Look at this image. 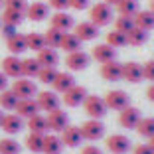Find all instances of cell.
I'll list each match as a JSON object with an SVG mask.
<instances>
[{
    "mask_svg": "<svg viewBox=\"0 0 154 154\" xmlns=\"http://www.w3.org/2000/svg\"><path fill=\"white\" fill-rule=\"evenodd\" d=\"M89 22H93L97 28L107 26L113 22V8L107 2H97L89 8Z\"/></svg>",
    "mask_w": 154,
    "mask_h": 154,
    "instance_id": "cell-1",
    "label": "cell"
},
{
    "mask_svg": "<svg viewBox=\"0 0 154 154\" xmlns=\"http://www.w3.org/2000/svg\"><path fill=\"white\" fill-rule=\"evenodd\" d=\"M83 109L91 119H103L107 115V111H109L105 99L99 95H87L85 101H83Z\"/></svg>",
    "mask_w": 154,
    "mask_h": 154,
    "instance_id": "cell-2",
    "label": "cell"
},
{
    "mask_svg": "<svg viewBox=\"0 0 154 154\" xmlns=\"http://www.w3.org/2000/svg\"><path fill=\"white\" fill-rule=\"evenodd\" d=\"M79 128H81L83 140L95 142V140H101L105 136V125L101 122V119H89V121H85Z\"/></svg>",
    "mask_w": 154,
    "mask_h": 154,
    "instance_id": "cell-3",
    "label": "cell"
},
{
    "mask_svg": "<svg viewBox=\"0 0 154 154\" xmlns=\"http://www.w3.org/2000/svg\"><path fill=\"white\" fill-rule=\"evenodd\" d=\"M10 89L16 93L18 99H32L34 95H38V87L30 77H18V79H14Z\"/></svg>",
    "mask_w": 154,
    "mask_h": 154,
    "instance_id": "cell-4",
    "label": "cell"
},
{
    "mask_svg": "<svg viewBox=\"0 0 154 154\" xmlns=\"http://www.w3.org/2000/svg\"><path fill=\"white\" fill-rule=\"evenodd\" d=\"M103 99H105V103H107V109H113V111H122L125 107L131 105V97H128V93H125L122 89L109 91Z\"/></svg>",
    "mask_w": 154,
    "mask_h": 154,
    "instance_id": "cell-5",
    "label": "cell"
},
{
    "mask_svg": "<svg viewBox=\"0 0 154 154\" xmlns=\"http://www.w3.org/2000/svg\"><path fill=\"white\" fill-rule=\"evenodd\" d=\"M105 146H107V150H111V154H127L132 148V142L125 134H111L107 136Z\"/></svg>",
    "mask_w": 154,
    "mask_h": 154,
    "instance_id": "cell-6",
    "label": "cell"
},
{
    "mask_svg": "<svg viewBox=\"0 0 154 154\" xmlns=\"http://www.w3.org/2000/svg\"><path fill=\"white\" fill-rule=\"evenodd\" d=\"M36 103L40 107V111H45V113H50V111H55L59 109V105H61V99L55 91H38L36 95Z\"/></svg>",
    "mask_w": 154,
    "mask_h": 154,
    "instance_id": "cell-7",
    "label": "cell"
},
{
    "mask_svg": "<svg viewBox=\"0 0 154 154\" xmlns=\"http://www.w3.org/2000/svg\"><path fill=\"white\" fill-rule=\"evenodd\" d=\"M89 63H91V55L85 54L83 50L67 54V57H65V65H67L71 71H83V69L89 67Z\"/></svg>",
    "mask_w": 154,
    "mask_h": 154,
    "instance_id": "cell-8",
    "label": "cell"
},
{
    "mask_svg": "<svg viewBox=\"0 0 154 154\" xmlns=\"http://www.w3.org/2000/svg\"><path fill=\"white\" fill-rule=\"evenodd\" d=\"M45 119H48V131H54V132H61L69 125V117L63 109L50 111Z\"/></svg>",
    "mask_w": 154,
    "mask_h": 154,
    "instance_id": "cell-9",
    "label": "cell"
},
{
    "mask_svg": "<svg viewBox=\"0 0 154 154\" xmlns=\"http://www.w3.org/2000/svg\"><path fill=\"white\" fill-rule=\"evenodd\" d=\"M140 119H142L140 111L136 109V107H132V105L125 107L122 111H119V122H121L122 128H136Z\"/></svg>",
    "mask_w": 154,
    "mask_h": 154,
    "instance_id": "cell-10",
    "label": "cell"
},
{
    "mask_svg": "<svg viewBox=\"0 0 154 154\" xmlns=\"http://www.w3.org/2000/svg\"><path fill=\"white\" fill-rule=\"evenodd\" d=\"M89 95L85 87H79V85H73L71 89H67L61 97V103H65V107H79L83 105L85 97Z\"/></svg>",
    "mask_w": 154,
    "mask_h": 154,
    "instance_id": "cell-11",
    "label": "cell"
},
{
    "mask_svg": "<svg viewBox=\"0 0 154 154\" xmlns=\"http://www.w3.org/2000/svg\"><path fill=\"white\" fill-rule=\"evenodd\" d=\"M59 134H61L59 138H61L63 146H67V148H77V146H81V142H83V134H81V128L79 127L67 125Z\"/></svg>",
    "mask_w": 154,
    "mask_h": 154,
    "instance_id": "cell-12",
    "label": "cell"
},
{
    "mask_svg": "<svg viewBox=\"0 0 154 154\" xmlns=\"http://www.w3.org/2000/svg\"><path fill=\"white\" fill-rule=\"evenodd\" d=\"M2 131L6 132V134H18V132L24 131V127H26V122H24V119L20 117V115L16 113H10V115H4V119H2Z\"/></svg>",
    "mask_w": 154,
    "mask_h": 154,
    "instance_id": "cell-13",
    "label": "cell"
},
{
    "mask_svg": "<svg viewBox=\"0 0 154 154\" xmlns=\"http://www.w3.org/2000/svg\"><path fill=\"white\" fill-rule=\"evenodd\" d=\"M91 57L95 59V61H99V63H107V61L117 59V50L109 44H97L91 50Z\"/></svg>",
    "mask_w": 154,
    "mask_h": 154,
    "instance_id": "cell-14",
    "label": "cell"
},
{
    "mask_svg": "<svg viewBox=\"0 0 154 154\" xmlns=\"http://www.w3.org/2000/svg\"><path fill=\"white\" fill-rule=\"evenodd\" d=\"M101 77L105 81H121L122 79V63H119L117 59L101 63Z\"/></svg>",
    "mask_w": 154,
    "mask_h": 154,
    "instance_id": "cell-15",
    "label": "cell"
},
{
    "mask_svg": "<svg viewBox=\"0 0 154 154\" xmlns=\"http://www.w3.org/2000/svg\"><path fill=\"white\" fill-rule=\"evenodd\" d=\"M50 26L57 28L61 32H69V30L75 28V18H73L69 12H55L50 18Z\"/></svg>",
    "mask_w": 154,
    "mask_h": 154,
    "instance_id": "cell-16",
    "label": "cell"
},
{
    "mask_svg": "<svg viewBox=\"0 0 154 154\" xmlns=\"http://www.w3.org/2000/svg\"><path fill=\"white\" fill-rule=\"evenodd\" d=\"M73 34L81 42H91V40H95V38L99 36V28L93 22H79L73 28Z\"/></svg>",
    "mask_w": 154,
    "mask_h": 154,
    "instance_id": "cell-17",
    "label": "cell"
},
{
    "mask_svg": "<svg viewBox=\"0 0 154 154\" xmlns=\"http://www.w3.org/2000/svg\"><path fill=\"white\" fill-rule=\"evenodd\" d=\"M2 71L8 75V79H18L22 77V59L18 55H8L2 59Z\"/></svg>",
    "mask_w": 154,
    "mask_h": 154,
    "instance_id": "cell-18",
    "label": "cell"
},
{
    "mask_svg": "<svg viewBox=\"0 0 154 154\" xmlns=\"http://www.w3.org/2000/svg\"><path fill=\"white\" fill-rule=\"evenodd\" d=\"M122 79L128 83H140L144 79L142 75V65L136 63V61H127L122 63Z\"/></svg>",
    "mask_w": 154,
    "mask_h": 154,
    "instance_id": "cell-19",
    "label": "cell"
},
{
    "mask_svg": "<svg viewBox=\"0 0 154 154\" xmlns=\"http://www.w3.org/2000/svg\"><path fill=\"white\" fill-rule=\"evenodd\" d=\"M48 16H50V6L45 2H32V4H28L26 18H30L32 22H42Z\"/></svg>",
    "mask_w": 154,
    "mask_h": 154,
    "instance_id": "cell-20",
    "label": "cell"
},
{
    "mask_svg": "<svg viewBox=\"0 0 154 154\" xmlns=\"http://www.w3.org/2000/svg\"><path fill=\"white\" fill-rule=\"evenodd\" d=\"M14 111H16V115H20L22 119H30V117H34V115L40 113V107H38L36 99L32 97V99H20Z\"/></svg>",
    "mask_w": 154,
    "mask_h": 154,
    "instance_id": "cell-21",
    "label": "cell"
},
{
    "mask_svg": "<svg viewBox=\"0 0 154 154\" xmlns=\"http://www.w3.org/2000/svg\"><path fill=\"white\" fill-rule=\"evenodd\" d=\"M73 85H75V77H73L69 71H59L57 77H55V81L51 83L54 91L55 93H61V95H63L67 89H71Z\"/></svg>",
    "mask_w": 154,
    "mask_h": 154,
    "instance_id": "cell-22",
    "label": "cell"
},
{
    "mask_svg": "<svg viewBox=\"0 0 154 154\" xmlns=\"http://www.w3.org/2000/svg\"><path fill=\"white\" fill-rule=\"evenodd\" d=\"M6 48H8V51H10L12 55H20V54H24V51H28L26 36L16 32L12 38H8V40H6Z\"/></svg>",
    "mask_w": 154,
    "mask_h": 154,
    "instance_id": "cell-23",
    "label": "cell"
},
{
    "mask_svg": "<svg viewBox=\"0 0 154 154\" xmlns=\"http://www.w3.org/2000/svg\"><path fill=\"white\" fill-rule=\"evenodd\" d=\"M38 61H40L42 67H57V63H59V54H57V50H54V48H48V45H45L42 51H38Z\"/></svg>",
    "mask_w": 154,
    "mask_h": 154,
    "instance_id": "cell-24",
    "label": "cell"
},
{
    "mask_svg": "<svg viewBox=\"0 0 154 154\" xmlns=\"http://www.w3.org/2000/svg\"><path fill=\"white\" fill-rule=\"evenodd\" d=\"M134 26L142 28L146 32L154 30V12L152 10H138L134 14Z\"/></svg>",
    "mask_w": 154,
    "mask_h": 154,
    "instance_id": "cell-25",
    "label": "cell"
},
{
    "mask_svg": "<svg viewBox=\"0 0 154 154\" xmlns=\"http://www.w3.org/2000/svg\"><path fill=\"white\" fill-rule=\"evenodd\" d=\"M61 148L63 142L57 134H44V148H42L44 154H61Z\"/></svg>",
    "mask_w": 154,
    "mask_h": 154,
    "instance_id": "cell-26",
    "label": "cell"
},
{
    "mask_svg": "<svg viewBox=\"0 0 154 154\" xmlns=\"http://www.w3.org/2000/svg\"><path fill=\"white\" fill-rule=\"evenodd\" d=\"M26 127L30 128V132H40V134H45L48 132V119L44 115H34V117L26 119Z\"/></svg>",
    "mask_w": 154,
    "mask_h": 154,
    "instance_id": "cell-27",
    "label": "cell"
},
{
    "mask_svg": "<svg viewBox=\"0 0 154 154\" xmlns=\"http://www.w3.org/2000/svg\"><path fill=\"white\" fill-rule=\"evenodd\" d=\"M146 42H148V32H146V30H142V28H138V26H134L131 32L127 34V44L128 45L138 48V45H144Z\"/></svg>",
    "mask_w": 154,
    "mask_h": 154,
    "instance_id": "cell-28",
    "label": "cell"
},
{
    "mask_svg": "<svg viewBox=\"0 0 154 154\" xmlns=\"http://www.w3.org/2000/svg\"><path fill=\"white\" fill-rule=\"evenodd\" d=\"M81 44H83V42L79 40L75 34L65 32L63 34V40H61V45H59V50H63L65 54H73V51H79V50H81Z\"/></svg>",
    "mask_w": 154,
    "mask_h": 154,
    "instance_id": "cell-29",
    "label": "cell"
},
{
    "mask_svg": "<svg viewBox=\"0 0 154 154\" xmlns=\"http://www.w3.org/2000/svg\"><path fill=\"white\" fill-rule=\"evenodd\" d=\"M63 34L61 30H57V28H48L44 32V38H45V45L48 48H54V50H57L59 45H61V40H63Z\"/></svg>",
    "mask_w": 154,
    "mask_h": 154,
    "instance_id": "cell-30",
    "label": "cell"
},
{
    "mask_svg": "<svg viewBox=\"0 0 154 154\" xmlns=\"http://www.w3.org/2000/svg\"><path fill=\"white\" fill-rule=\"evenodd\" d=\"M40 69H42V65H40V61H38V57L22 59V77H30V79H34V77H38Z\"/></svg>",
    "mask_w": 154,
    "mask_h": 154,
    "instance_id": "cell-31",
    "label": "cell"
},
{
    "mask_svg": "<svg viewBox=\"0 0 154 154\" xmlns=\"http://www.w3.org/2000/svg\"><path fill=\"white\" fill-rule=\"evenodd\" d=\"M18 97H16V93H14L12 89H4L0 91V109L4 111H14L16 109V105H18Z\"/></svg>",
    "mask_w": 154,
    "mask_h": 154,
    "instance_id": "cell-32",
    "label": "cell"
},
{
    "mask_svg": "<svg viewBox=\"0 0 154 154\" xmlns=\"http://www.w3.org/2000/svg\"><path fill=\"white\" fill-rule=\"evenodd\" d=\"M24 18H26V14H24V12H16V10H10V8H4V12H2V16H0L2 24L16 26V28L24 22Z\"/></svg>",
    "mask_w": 154,
    "mask_h": 154,
    "instance_id": "cell-33",
    "label": "cell"
},
{
    "mask_svg": "<svg viewBox=\"0 0 154 154\" xmlns=\"http://www.w3.org/2000/svg\"><path fill=\"white\" fill-rule=\"evenodd\" d=\"M24 144H26V148L30 150V152H34V154L42 152V148H44V134H40V132H30V134L26 136Z\"/></svg>",
    "mask_w": 154,
    "mask_h": 154,
    "instance_id": "cell-34",
    "label": "cell"
},
{
    "mask_svg": "<svg viewBox=\"0 0 154 154\" xmlns=\"http://www.w3.org/2000/svg\"><path fill=\"white\" fill-rule=\"evenodd\" d=\"M134 131L138 132L142 138H150V136H154V119H150V117L140 119Z\"/></svg>",
    "mask_w": 154,
    "mask_h": 154,
    "instance_id": "cell-35",
    "label": "cell"
},
{
    "mask_svg": "<svg viewBox=\"0 0 154 154\" xmlns=\"http://www.w3.org/2000/svg\"><path fill=\"white\" fill-rule=\"evenodd\" d=\"M117 10L121 16H134L138 12V0H119Z\"/></svg>",
    "mask_w": 154,
    "mask_h": 154,
    "instance_id": "cell-36",
    "label": "cell"
},
{
    "mask_svg": "<svg viewBox=\"0 0 154 154\" xmlns=\"http://www.w3.org/2000/svg\"><path fill=\"white\" fill-rule=\"evenodd\" d=\"M26 42H28V50H32V51H42L45 48L44 34H38V32L26 34Z\"/></svg>",
    "mask_w": 154,
    "mask_h": 154,
    "instance_id": "cell-37",
    "label": "cell"
},
{
    "mask_svg": "<svg viewBox=\"0 0 154 154\" xmlns=\"http://www.w3.org/2000/svg\"><path fill=\"white\" fill-rule=\"evenodd\" d=\"M20 150H22V146L18 140H14L10 136L0 138V154H20Z\"/></svg>",
    "mask_w": 154,
    "mask_h": 154,
    "instance_id": "cell-38",
    "label": "cell"
},
{
    "mask_svg": "<svg viewBox=\"0 0 154 154\" xmlns=\"http://www.w3.org/2000/svg\"><path fill=\"white\" fill-rule=\"evenodd\" d=\"M132 28H134V16H121L119 14V18H115V30L128 34Z\"/></svg>",
    "mask_w": 154,
    "mask_h": 154,
    "instance_id": "cell-39",
    "label": "cell"
},
{
    "mask_svg": "<svg viewBox=\"0 0 154 154\" xmlns=\"http://www.w3.org/2000/svg\"><path fill=\"white\" fill-rule=\"evenodd\" d=\"M105 44L113 45L115 50H117V48H122V45H127V34L119 32V30H111V32L107 34V42H105Z\"/></svg>",
    "mask_w": 154,
    "mask_h": 154,
    "instance_id": "cell-40",
    "label": "cell"
},
{
    "mask_svg": "<svg viewBox=\"0 0 154 154\" xmlns=\"http://www.w3.org/2000/svg\"><path fill=\"white\" fill-rule=\"evenodd\" d=\"M57 69L55 67H42L40 73H38V81L44 83V85H51L55 81V77H57Z\"/></svg>",
    "mask_w": 154,
    "mask_h": 154,
    "instance_id": "cell-41",
    "label": "cell"
},
{
    "mask_svg": "<svg viewBox=\"0 0 154 154\" xmlns=\"http://www.w3.org/2000/svg\"><path fill=\"white\" fill-rule=\"evenodd\" d=\"M4 8L16 10V12H24L28 10V0H4Z\"/></svg>",
    "mask_w": 154,
    "mask_h": 154,
    "instance_id": "cell-42",
    "label": "cell"
},
{
    "mask_svg": "<svg viewBox=\"0 0 154 154\" xmlns=\"http://www.w3.org/2000/svg\"><path fill=\"white\" fill-rule=\"evenodd\" d=\"M48 6L54 8L55 12H65L69 8V0H48Z\"/></svg>",
    "mask_w": 154,
    "mask_h": 154,
    "instance_id": "cell-43",
    "label": "cell"
},
{
    "mask_svg": "<svg viewBox=\"0 0 154 154\" xmlns=\"http://www.w3.org/2000/svg\"><path fill=\"white\" fill-rule=\"evenodd\" d=\"M142 75H144V79H148V81H154V59H150V61H146V63L142 65Z\"/></svg>",
    "mask_w": 154,
    "mask_h": 154,
    "instance_id": "cell-44",
    "label": "cell"
},
{
    "mask_svg": "<svg viewBox=\"0 0 154 154\" xmlns=\"http://www.w3.org/2000/svg\"><path fill=\"white\" fill-rule=\"evenodd\" d=\"M89 4H91V0H69V8L73 10H85L89 8Z\"/></svg>",
    "mask_w": 154,
    "mask_h": 154,
    "instance_id": "cell-45",
    "label": "cell"
},
{
    "mask_svg": "<svg viewBox=\"0 0 154 154\" xmlns=\"http://www.w3.org/2000/svg\"><path fill=\"white\" fill-rule=\"evenodd\" d=\"M16 32H18V28H16V26H8V24H2V26H0V34H2L6 40H8V38H12Z\"/></svg>",
    "mask_w": 154,
    "mask_h": 154,
    "instance_id": "cell-46",
    "label": "cell"
},
{
    "mask_svg": "<svg viewBox=\"0 0 154 154\" xmlns=\"http://www.w3.org/2000/svg\"><path fill=\"white\" fill-rule=\"evenodd\" d=\"M132 154H154V150L150 148V144H138V146H134Z\"/></svg>",
    "mask_w": 154,
    "mask_h": 154,
    "instance_id": "cell-47",
    "label": "cell"
},
{
    "mask_svg": "<svg viewBox=\"0 0 154 154\" xmlns=\"http://www.w3.org/2000/svg\"><path fill=\"white\" fill-rule=\"evenodd\" d=\"M81 154H103V150H101L99 146H95V144H87V146L81 148Z\"/></svg>",
    "mask_w": 154,
    "mask_h": 154,
    "instance_id": "cell-48",
    "label": "cell"
},
{
    "mask_svg": "<svg viewBox=\"0 0 154 154\" xmlns=\"http://www.w3.org/2000/svg\"><path fill=\"white\" fill-rule=\"evenodd\" d=\"M4 89H8V75L0 69V91H4Z\"/></svg>",
    "mask_w": 154,
    "mask_h": 154,
    "instance_id": "cell-49",
    "label": "cell"
},
{
    "mask_svg": "<svg viewBox=\"0 0 154 154\" xmlns=\"http://www.w3.org/2000/svg\"><path fill=\"white\" fill-rule=\"evenodd\" d=\"M146 97H148V101H152V103H154V83L146 89Z\"/></svg>",
    "mask_w": 154,
    "mask_h": 154,
    "instance_id": "cell-50",
    "label": "cell"
},
{
    "mask_svg": "<svg viewBox=\"0 0 154 154\" xmlns=\"http://www.w3.org/2000/svg\"><path fill=\"white\" fill-rule=\"evenodd\" d=\"M103 2H107L109 6H117V2H119V0H103Z\"/></svg>",
    "mask_w": 154,
    "mask_h": 154,
    "instance_id": "cell-51",
    "label": "cell"
},
{
    "mask_svg": "<svg viewBox=\"0 0 154 154\" xmlns=\"http://www.w3.org/2000/svg\"><path fill=\"white\" fill-rule=\"evenodd\" d=\"M148 144H150V148L154 150V136H150V138H148Z\"/></svg>",
    "mask_w": 154,
    "mask_h": 154,
    "instance_id": "cell-52",
    "label": "cell"
},
{
    "mask_svg": "<svg viewBox=\"0 0 154 154\" xmlns=\"http://www.w3.org/2000/svg\"><path fill=\"white\" fill-rule=\"evenodd\" d=\"M2 119H4V113H2V109H0V125H2Z\"/></svg>",
    "mask_w": 154,
    "mask_h": 154,
    "instance_id": "cell-53",
    "label": "cell"
},
{
    "mask_svg": "<svg viewBox=\"0 0 154 154\" xmlns=\"http://www.w3.org/2000/svg\"><path fill=\"white\" fill-rule=\"evenodd\" d=\"M150 10L154 12V0H150Z\"/></svg>",
    "mask_w": 154,
    "mask_h": 154,
    "instance_id": "cell-54",
    "label": "cell"
},
{
    "mask_svg": "<svg viewBox=\"0 0 154 154\" xmlns=\"http://www.w3.org/2000/svg\"><path fill=\"white\" fill-rule=\"evenodd\" d=\"M2 6H4V0H0V8H2Z\"/></svg>",
    "mask_w": 154,
    "mask_h": 154,
    "instance_id": "cell-55",
    "label": "cell"
},
{
    "mask_svg": "<svg viewBox=\"0 0 154 154\" xmlns=\"http://www.w3.org/2000/svg\"><path fill=\"white\" fill-rule=\"evenodd\" d=\"M0 26H2V20H0Z\"/></svg>",
    "mask_w": 154,
    "mask_h": 154,
    "instance_id": "cell-56",
    "label": "cell"
}]
</instances>
